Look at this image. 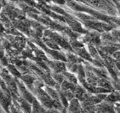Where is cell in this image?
I'll return each instance as SVG.
<instances>
[{
    "mask_svg": "<svg viewBox=\"0 0 120 113\" xmlns=\"http://www.w3.org/2000/svg\"><path fill=\"white\" fill-rule=\"evenodd\" d=\"M47 65H49L50 68L53 70L55 73H63L66 70V64L60 61L48 62Z\"/></svg>",
    "mask_w": 120,
    "mask_h": 113,
    "instance_id": "1",
    "label": "cell"
},
{
    "mask_svg": "<svg viewBox=\"0 0 120 113\" xmlns=\"http://www.w3.org/2000/svg\"><path fill=\"white\" fill-rule=\"evenodd\" d=\"M95 109L99 113H114V109L112 103L106 101L105 103L96 105Z\"/></svg>",
    "mask_w": 120,
    "mask_h": 113,
    "instance_id": "2",
    "label": "cell"
},
{
    "mask_svg": "<svg viewBox=\"0 0 120 113\" xmlns=\"http://www.w3.org/2000/svg\"><path fill=\"white\" fill-rule=\"evenodd\" d=\"M71 113H81L80 106L77 99H73L69 105V111Z\"/></svg>",
    "mask_w": 120,
    "mask_h": 113,
    "instance_id": "3",
    "label": "cell"
},
{
    "mask_svg": "<svg viewBox=\"0 0 120 113\" xmlns=\"http://www.w3.org/2000/svg\"><path fill=\"white\" fill-rule=\"evenodd\" d=\"M74 51L77 53V54L81 56L82 58H85L87 60H90L92 61V59L90 57V55L88 54V52L86 51V49L84 48H74Z\"/></svg>",
    "mask_w": 120,
    "mask_h": 113,
    "instance_id": "4",
    "label": "cell"
},
{
    "mask_svg": "<svg viewBox=\"0 0 120 113\" xmlns=\"http://www.w3.org/2000/svg\"><path fill=\"white\" fill-rule=\"evenodd\" d=\"M64 78H65V81H69L71 83H73V84L77 85V79L75 77V75L74 74H72L71 73H69V72H64L62 73Z\"/></svg>",
    "mask_w": 120,
    "mask_h": 113,
    "instance_id": "5",
    "label": "cell"
},
{
    "mask_svg": "<svg viewBox=\"0 0 120 113\" xmlns=\"http://www.w3.org/2000/svg\"><path fill=\"white\" fill-rule=\"evenodd\" d=\"M65 64H66V68L68 69V70L69 71V73H77V71H78L77 64L72 63H67Z\"/></svg>",
    "mask_w": 120,
    "mask_h": 113,
    "instance_id": "6",
    "label": "cell"
},
{
    "mask_svg": "<svg viewBox=\"0 0 120 113\" xmlns=\"http://www.w3.org/2000/svg\"><path fill=\"white\" fill-rule=\"evenodd\" d=\"M51 76L53 78L54 80L58 82L59 84H62V82L64 81V76L62 74H59V73H51Z\"/></svg>",
    "mask_w": 120,
    "mask_h": 113,
    "instance_id": "7",
    "label": "cell"
},
{
    "mask_svg": "<svg viewBox=\"0 0 120 113\" xmlns=\"http://www.w3.org/2000/svg\"><path fill=\"white\" fill-rule=\"evenodd\" d=\"M8 69L9 72H11V74L15 75V76L20 77V78L21 77V75H20V73H19L18 69H17L14 65H11V64H8Z\"/></svg>",
    "mask_w": 120,
    "mask_h": 113,
    "instance_id": "8",
    "label": "cell"
},
{
    "mask_svg": "<svg viewBox=\"0 0 120 113\" xmlns=\"http://www.w3.org/2000/svg\"><path fill=\"white\" fill-rule=\"evenodd\" d=\"M112 36L114 41L116 40L120 41V30H113L112 32Z\"/></svg>",
    "mask_w": 120,
    "mask_h": 113,
    "instance_id": "9",
    "label": "cell"
},
{
    "mask_svg": "<svg viewBox=\"0 0 120 113\" xmlns=\"http://www.w3.org/2000/svg\"><path fill=\"white\" fill-rule=\"evenodd\" d=\"M112 56H113V58H115L116 60H117L118 61H120V51L115 52L114 54H112Z\"/></svg>",
    "mask_w": 120,
    "mask_h": 113,
    "instance_id": "10",
    "label": "cell"
},
{
    "mask_svg": "<svg viewBox=\"0 0 120 113\" xmlns=\"http://www.w3.org/2000/svg\"><path fill=\"white\" fill-rule=\"evenodd\" d=\"M47 113H55V112H54V111L49 110V111H47Z\"/></svg>",
    "mask_w": 120,
    "mask_h": 113,
    "instance_id": "11",
    "label": "cell"
},
{
    "mask_svg": "<svg viewBox=\"0 0 120 113\" xmlns=\"http://www.w3.org/2000/svg\"><path fill=\"white\" fill-rule=\"evenodd\" d=\"M118 11H119V13L120 14V5L118 4Z\"/></svg>",
    "mask_w": 120,
    "mask_h": 113,
    "instance_id": "12",
    "label": "cell"
}]
</instances>
